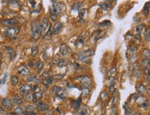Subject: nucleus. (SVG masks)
Here are the masks:
<instances>
[{
    "mask_svg": "<svg viewBox=\"0 0 150 115\" xmlns=\"http://www.w3.org/2000/svg\"><path fill=\"white\" fill-rule=\"evenodd\" d=\"M65 8V5L60 2H56L53 1V5L51 6V11L50 13V17L53 22L57 20V17L60 15Z\"/></svg>",
    "mask_w": 150,
    "mask_h": 115,
    "instance_id": "nucleus-1",
    "label": "nucleus"
},
{
    "mask_svg": "<svg viewBox=\"0 0 150 115\" xmlns=\"http://www.w3.org/2000/svg\"><path fill=\"white\" fill-rule=\"evenodd\" d=\"M94 54V49H89L87 51H84L78 54V59L82 62H87Z\"/></svg>",
    "mask_w": 150,
    "mask_h": 115,
    "instance_id": "nucleus-2",
    "label": "nucleus"
},
{
    "mask_svg": "<svg viewBox=\"0 0 150 115\" xmlns=\"http://www.w3.org/2000/svg\"><path fill=\"white\" fill-rule=\"evenodd\" d=\"M50 27V23H49V19L46 17H44L42 20V22L39 24V33L42 35H44L47 33L48 29Z\"/></svg>",
    "mask_w": 150,
    "mask_h": 115,
    "instance_id": "nucleus-3",
    "label": "nucleus"
},
{
    "mask_svg": "<svg viewBox=\"0 0 150 115\" xmlns=\"http://www.w3.org/2000/svg\"><path fill=\"white\" fill-rule=\"evenodd\" d=\"M20 31H21V28L19 26L10 27L5 31L4 35L7 37H14L20 33Z\"/></svg>",
    "mask_w": 150,
    "mask_h": 115,
    "instance_id": "nucleus-4",
    "label": "nucleus"
},
{
    "mask_svg": "<svg viewBox=\"0 0 150 115\" xmlns=\"http://www.w3.org/2000/svg\"><path fill=\"white\" fill-rule=\"evenodd\" d=\"M30 33L34 38H38L39 37V24L37 21H33L30 26Z\"/></svg>",
    "mask_w": 150,
    "mask_h": 115,
    "instance_id": "nucleus-5",
    "label": "nucleus"
},
{
    "mask_svg": "<svg viewBox=\"0 0 150 115\" xmlns=\"http://www.w3.org/2000/svg\"><path fill=\"white\" fill-rule=\"evenodd\" d=\"M17 73H18L19 75L22 76H27L28 75H30V69H28V67H26L24 65H19L17 68Z\"/></svg>",
    "mask_w": 150,
    "mask_h": 115,
    "instance_id": "nucleus-6",
    "label": "nucleus"
},
{
    "mask_svg": "<svg viewBox=\"0 0 150 115\" xmlns=\"http://www.w3.org/2000/svg\"><path fill=\"white\" fill-rule=\"evenodd\" d=\"M71 49L70 48L69 46H67L66 44H62L60 45V53L62 55L65 56V55H67L70 53H71Z\"/></svg>",
    "mask_w": 150,
    "mask_h": 115,
    "instance_id": "nucleus-7",
    "label": "nucleus"
},
{
    "mask_svg": "<svg viewBox=\"0 0 150 115\" xmlns=\"http://www.w3.org/2000/svg\"><path fill=\"white\" fill-rule=\"evenodd\" d=\"M1 23L4 24V25L11 26L16 25L18 23V20L15 18L7 19V20H4L1 21Z\"/></svg>",
    "mask_w": 150,
    "mask_h": 115,
    "instance_id": "nucleus-8",
    "label": "nucleus"
},
{
    "mask_svg": "<svg viewBox=\"0 0 150 115\" xmlns=\"http://www.w3.org/2000/svg\"><path fill=\"white\" fill-rule=\"evenodd\" d=\"M2 105L6 109L10 110V109H11L13 108V103L11 100H10L8 98H4V99H3L2 100Z\"/></svg>",
    "mask_w": 150,
    "mask_h": 115,
    "instance_id": "nucleus-9",
    "label": "nucleus"
},
{
    "mask_svg": "<svg viewBox=\"0 0 150 115\" xmlns=\"http://www.w3.org/2000/svg\"><path fill=\"white\" fill-rule=\"evenodd\" d=\"M63 24L61 22H57L54 24L53 27V33L54 35H58L60 33L61 30L62 29Z\"/></svg>",
    "mask_w": 150,
    "mask_h": 115,
    "instance_id": "nucleus-10",
    "label": "nucleus"
},
{
    "mask_svg": "<svg viewBox=\"0 0 150 115\" xmlns=\"http://www.w3.org/2000/svg\"><path fill=\"white\" fill-rule=\"evenodd\" d=\"M37 108L41 112H45V111L48 110L49 109V105L45 103L44 102L40 101L38 102L37 104Z\"/></svg>",
    "mask_w": 150,
    "mask_h": 115,
    "instance_id": "nucleus-11",
    "label": "nucleus"
},
{
    "mask_svg": "<svg viewBox=\"0 0 150 115\" xmlns=\"http://www.w3.org/2000/svg\"><path fill=\"white\" fill-rule=\"evenodd\" d=\"M80 81H81V83H82V85L83 86L84 88H87L89 85H90L91 81L90 78L89 77H87V76H80Z\"/></svg>",
    "mask_w": 150,
    "mask_h": 115,
    "instance_id": "nucleus-12",
    "label": "nucleus"
},
{
    "mask_svg": "<svg viewBox=\"0 0 150 115\" xmlns=\"http://www.w3.org/2000/svg\"><path fill=\"white\" fill-rule=\"evenodd\" d=\"M13 103L15 104L17 106H21L23 103V97L22 95H16L12 100Z\"/></svg>",
    "mask_w": 150,
    "mask_h": 115,
    "instance_id": "nucleus-13",
    "label": "nucleus"
},
{
    "mask_svg": "<svg viewBox=\"0 0 150 115\" xmlns=\"http://www.w3.org/2000/svg\"><path fill=\"white\" fill-rule=\"evenodd\" d=\"M31 89H32V86L29 84H26V85L22 86L21 88H19V91L22 94H27L30 92Z\"/></svg>",
    "mask_w": 150,
    "mask_h": 115,
    "instance_id": "nucleus-14",
    "label": "nucleus"
},
{
    "mask_svg": "<svg viewBox=\"0 0 150 115\" xmlns=\"http://www.w3.org/2000/svg\"><path fill=\"white\" fill-rule=\"evenodd\" d=\"M6 53L9 55L10 57L11 58L12 60H13V59H15V57H16V51H15L14 49L13 48H11V47H6Z\"/></svg>",
    "mask_w": 150,
    "mask_h": 115,
    "instance_id": "nucleus-15",
    "label": "nucleus"
},
{
    "mask_svg": "<svg viewBox=\"0 0 150 115\" xmlns=\"http://www.w3.org/2000/svg\"><path fill=\"white\" fill-rule=\"evenodd\" d=\"M42 96H43V93L41 91L38 92H35L34 94H33L32 101L34 103H37L39 99H42Z\"/></svg>",
    "mask_w": 150,
    "mask_h": 115,
    "instance_id": "nucleus-16",
    "label": "nucleus"
},
{
    "mask_svg": "<svg viewBox=\"0 0 150 115\" xmlns=\"http://www.w3.org/2000/svg\"><path fill=\"white\" fill-rule=\"evenodd\" d=\"M141 67L143 68V70H147V69H149V60L147 59H143L141 62Z\"/></svg>",
    "mask_w": 150,
    "mask_h": 115,
    "instance_id": "nucleus-17",
    "label": "nucleus"
},
{
    "mask_svg": "<svg viewBox=\"0 0 150 115\" xmlns=\"http://www.w3.org/2000/svg\"><path fill=\"white\" fill-rule=\"evenodd\" d=\"M81 104V99L80 98H79L77 100H74L71 103V107L75 110H77V109H78L80 108V106Z\"/></svg>",
    "mask_w": 150,
    "mask_h": 115,
    "instance_id": "nucleus-18",
    "label": "nucleus"
},
{
    "mask_svg": "<svg viewBox=\"0 0 150 115\" xmlns=\"http://www.w3.org/2000/svg\"><path fill=\"white\" fill-rule=\"evenodd\" d=\"M43 67H44V63H43L42 61L39 60V61H37L36 62V64H35V69H36V70L38 72H40V71H42Z\"/></svg>",
    "mask_w": 150,
    "mask_h": 115,
    "instance_id": "nucleus-19",
    "label": "nucleus"
},
{
    "mask_svg": "<svg viewBox=\"0 0 150 115\" xmlns=\"http://www.w3.org/2000/svg\"><path fill=\"white\" fill-rule=\"evenodd\" d=\"M67 62H68V61H67L66 59L62 58V59H60V60H58V67H60V68L63 67H66L67 65Z\"/></svg>",
    "mask_w": 150,
    "mask_h": 115,
    "instance_id": "nucleus-20",
    "label": "nucleus"
},
{
    "mask_svg": "<svg viewBox=\"0 0 150 115\" xmlns=\"http://www.w3.org/2000/svg\"><path fill=\"white\" fill-rule=\"evenodd\" d=\"M27 81H28V82L37 83L39 82V78H38V77H37L36 75H32V76H30V77H28V78H27Z\"/></svg>",
    "mask_w": 150,
    "mask_h": 115,
    "instance_id": "nucleus-21",
    "label": "nucleus"
},
{
    "mask_svg": "<svg viewBox=\"0 0 150 115\" xmlns=\"http://www.w3.org/2000/svg\"><path fill=\"white\" fill-rule=\"evenodd\" d=\"M19 78L16 76H12L10 77V83L13 86H15L18 84Z\"/></svg>",
    "mask_w": 150,
    "mask_h": 115,
    "instance_id": "nucleus-22",
    "label": "nucleus"
},
{
    "mask_svg": "<svg viewBox=\"0 0 150 115\" xmlns=\"http://www.w3.org/2000/svg\"><path fill=\"white\" fill-rule=\"evenodd\" d=\"M62 88H60V87H58V86H54L52 89V94L54 97H56L57 94H58L59 92H60V90H62Z\"/></svg>",
    "mask_w": 150,
    "mask_h": 115,
    "instance_id": "nucleus-23",
    "label": "nucleus"
},
{
    "mask_svg": "<svg viewBox=\"0 0 150 115\" xmlns=\"http://www.w3.org/2000/svg\"><path fill=\"white\" fill-rule=\"evenodd\" d=\"M38 51H39V49H38V47L37 46H33L32 48H31V53H30V55L33 57H35V56L37 55Z\"/></svg>",
    "mask_w": 150,
    "mask_h": 115,
    "instance_id": "nucleus-24",
    "label": "nucleus"
},
{
    "mask_svg": "<svg viewBox=\"0 0 150 115\" xmlns=\"http://www.w3.org/2000/svg\"><path fill=\"white\" fill-rule=\"evenodd\" d=\"M82 6V2H77L75 3L73 5V7H72V9L73 11H79L80 10V8Z\"/></svg>",
    "mask_w": 150,
    "mask_h": 115,
    "instance_id": "nucleus-25",
    "label": "nucleus"
},
{
    "mask_svg": "<svg viewBox=\"0 0 150 115\" xmlns=\"http://www.w3.org/2000/svg\"><path fill=\"white\" fill-rule=\"evenodd\" d=\"M87 11V10L85 9V8L80 10V11H79V18L80 19V20H82L84 18L86 12Z\"/></svg>",
    "mask_w": 150,
    "mask_h": 115,
    "instance_id": "nucleus-26",
    "label": "nucleus"
},
{
    "mask_svg": "<svg viewBox=\"0 0 150 115\" xmlns=\"http://www.w3.org/2000/svg\"><path fill=\"white\" fill-rule=\"evenodd\" d=\"M149 2L146 3L144 8H143V15H147L149 13Z\"/></svg>",
    "mask_w": 150,
    "mask_h": 115,
    "instance_id": "nucleus-27",
    "label": "nucleus"
},
{
    "mask_svg": "<svg viewBox=\"0 0 150 115\" xmlns=\"http://www.w3.org/2000/svg\"><path fill=\"white\" fill-rule=\"evenodd\" d=\"M100 6L104 10V11H108V10L109 9V8H110L109 4L108 3L106 2L100 3Z\"/></svg>",
    "mask_w": 150,
    "mask_h": 115,
    "instance_id": "nucleus-28",
    "label": "nucleus"
},
{
    "mask_svg": "<svg viewBox=\"0 0 150 115\" xmlns=\"http://www.w3.org/2000/svg\"><path fill=\"white\" fill-rule=\"evenodd\" d=\"M83 44L84 40L83 38H82V37L78 38V39L76 40V46H78V47H82Z\"/></svg>",
    "mask_w": 150,
    "mask_h": 115,
    "instance_id": "nucleus-29",
    "label": "nucleus"
},
{
    "mask_svg": "<svg viewBox=\"0 0 150 115\" xmlns=\"http://www.w3.org/2000/svg\"><path fill=\"white\" fill-rule=\"evenodd\" d=\"M111 24V22L109 20H105V21H103L102 22H101V23H99L98 24V26L99 27H104V26H107L110 25Z\"/></svg>",
    "mask_w": 150,
    "mask_h": 115,
    "instance_id": "nucleus-30",
    "label": "nucleus"
},
{
    "mask_svg": "<svg viewBox=\"0 0 150 115\" xmlns=\"http://www.w3.org/2000/svg\"><path fill=\"white\" fill-rule=\"evenodd\" d=\"M15 112L16 113L17 115H24V112L23 109L20 108V107H17L15 110Z\"/></svg>",
    "mask_w": 150,
    "mask_h": 115,
    "instance_id": "nucleus-31",
    "label": "nucleus"
},
{
    "mask_svg": "<svg viewBox=\"0 0 150 115\" xmlns=\"http://www.w3.org/2000/svg\"><path fill=\"white\" fill-rule=\"evenodd\" d=\"M87 108H85V107H83L80 109V113H79V115H87Z\"/></svg>",
    "mask_w": 150,
    "mask_h": 115,
    "instance_id": "nucleus-32",
    "label": "nucleus"
},
{
    "mask_svg": "<svg viewBox=\"0 0 150 115\" xmlns=\"http://www.w3.org/2000/svg\"><path fill=\"white\" fill-rule=\"evenodd\" d=\"M143 54H144V56L145 57V59H147V60H149V56L150 53L149 49H145L144 51H143Z\"/></svg>",
    "mask_w": 150,
    "mask_h": 115,
    "instance_id": "nucleus-33",
    "label": "nucleus"
},
{
    "mask_svg": "<svg viewBox=\"0 0 150 115\" xmlns=\"http://www.w3.org/2000/svg\"><path fill=\"white\" fill-rule=\"evenodd\" d=\"M26 111H28V112H34L35 110V108L34 106H30V105H28L25 107Z\"/></svg>",
    "mask_w": 150,
    "mask_h": 115,
    "instance_id": "nucleus-34",
    "label": "nucleus"
},
{
    "mask_svg": "<svg viewBox=\"0 0 150 115\" xmlns=\"http://www.w3.org/2000/svg\"><path fill=\"white\" fill-rule=\"evenodd\" d=\"M138 92H140V93H143V92H145L146 91V88L143 85V84H141V85H139V88L138 89Z\"/></svg>",
    "mask_w": 150,
    "mask_h": 115,
    "instance_id": "nucleus-35",
    "label": "nucleus"
},
{
    "mask_svg": "<svg viewBox=\"0 0 150 115\" xmlns=\"http://www.w3.org/2000/svg\"><path fill=\"white\" fill-rule=\"evenodd\" d=\"M109 92H110V93H112V92H113L114 91H115V84H114V83H111V85H110V87H109Z\"/></svg>",
    "mask_w": 150,
    "mask_h": 115,
    "instance_id": "nucleus-36",
    "label": "nucleus"
},
{
    "mask_svg": "<svg viewBox=\"0 0 150 115\" xmlns=\"http://www.w3.org/2000/svg\"><path fill=\"white\" fill-rule=\"evenodd\" d=\"M46 81L47 83H49V85H51V83L53 82V76H49L48 78H46Z\"/></svg>",
    "mask_w": 150,
    "mask_h": 115,
    "instance_id": "nucleus-37",
    "label": "nucleus"
},
{
    "mask_svg": "<svg viewBox=\"0 0 150 115\" xmlns=\"http://www.w3.org/2000/svg\"><path fill=\"white\" fill-rule=\"evenodd\" d=\"M89 93V90L87 88H84L82 90V94L84 95H87Z\"/></svg>",
    "mask_w": 150,
    "mask_h": 115,
    "instance_id": "nucleus-38",
    "label": "nucleus"
},
{
    "mask_svg": "<svg viewBox=\"0 0 150 115\" xmlns=\"http://www.w3.org/2000/svg\"><path fill=\"white\" fill-rule=\"evenodd\" d=\"M145 39L147 40L148 42H149V30L148 29L147 31H145Z\"/></svg>",
    "mask_w": 150,
    "mask_h": 115,
    "instance_id": "nucleus-39",
    "label": "nucleus"
},
{
    "mask_svg": "<svg viewBox=\"0 0 150 115\" xmlns=\"http://www.w3.org/2000/svg\"><path fill=\"white\" fill-rule=\"evenodd\" d=\"M124 109H125V112H126V114H128V113L130 112V109L128 108V106H127V103H125V106L124 105Z\"/></svg>",
    "mask_w": 150,
    "mask_h": 115,
    "instance_id": "nucleus-40",
    "label": "nucleus"
},
{
    "mask_svg": "<svg viewBox=\"0 0 150 115\" xmlns=\"http://www.w3.org/2000/svg\"><path fill=\"white\" fill-rule=\"evenodd\" d=\"M42 83H43V85H44V86L46 87V88H49V83L46 82V79H44V80H43V81H42Z\"/></svg>",
    "mask_w": 150,
    "mask_h": 115,
    "instance_id": "nucleus-41",
    "label": "nucleus"
},
{
    "mask_svg": "<svg viewBox=\"0 0 150 115\" xmlns=\"http://www.w3.org/2000/svg\"><path fill=\"white\" fill-rule=\"evenodd\" d=\"M6 78H7V74H5L4 77L2 79V85H4L5 83H6Z\"/></svg>",
    "mask_w": 150,
    "mask_h": 115,
    "instance_id": "nucleus-42",
    "label": "nucleus"
},
{
    "mask_svg": "<svg viewBox=\"0 0 150 115\" xmlns=\"http://www.w3.org/2000/svg\"><path fill=\"white\" fill-rule=\"evenodd\" d=\"M26 97L28 99V100H32L33 99V94L31 93H28L27 94V95L26 96Z\"/></svg>",
    "mask_w": 150,
    "mask_h": 115,
    "instance_id": "nucleus-43",
    "label": "nucleus"
},
{
    "mask_svg": "<svg viewBox=\"0 0 150 115\" xmlns=\"http://www.w3.org/2000/svg\"><path fill=\"white\" fill-rule=\"evenodd\" d=\"M64 76H65V75H60V74H58V75H56L53 78H58V79H62V78L64 77Z\"/></svg>",
    "mask_w": 150,
    "mask_h": 115,
    "instance_id": "nucleus-44",
    "label": "nucleus"
},
{
    "mask_svg": "<svg viewBox=\"0 0 150 115\" xmlns=\"http://www.w3.org/2000/svg\"><path fill=\"white\" fill-rule=\"evenodd\" d=\"M42 76H44V77H46V78H48L49 76V72L48 71H45L44 72V74H42Z\"/></svg>",
    "mask_w": 150,
    "mask_h": 115,
    "instance_id": "nucleus-45",
    "label": "nucleus"
},
{
    "mask_svg": "<svg viewBox=\"0 0 150 115\" xmlns=\"http://www.w3.org/2000/svg\"><path fill=\"white\" fill-rule=\"evenodd\" d=\"M37 88H38V85H34V86H33V88H32L31 90H32L33 92H35Z\"/></svg>",
    "mask_w": 150,
    "mask_h": 115,
    "instance_id": "nucleus-46",
    "label": "nucleus"
},
{
    "mask_svg": "<svg viewBox=\"0 0 150 115\" xmlns=\"http://www.w3.org/2000/svg\"><path fill=\"white\" fill-rule=\"evenodd\" d=\"M46 115H52V112H51V110L48 111V112H46Z\"/></svg>",
    "mask_w": 150,
    "mask_h": 115,
    "instance_id": "nucleus-47",
    "label": "nucleus"
},
{
    "mask_svg": "<svg viewBox=\"0 0 150 115\" xmlns=\"http://www.w3.org/2000/svg\"><path fill=\"white\" fill-rule=\"evenodd\" d=\"M56 111L58 112V113H59V114H61V111H60V109L59 108H56Z\"/></svg>",
    "mask_w": 150,
    "mask_h": 115,
    "instance_id": "nucleus-48",
    "label": "nucleus"
},
{
    "mask_svg": "<svg viewBox=\"0 0 150 115\" xmlns=\"http://www.w3.org/2000/svg\"><path fill=\"white\" fill-rule=\"evenodd\" d=\"M29 115H36V113H35V112H30Z\"/></svg>",
    "mask_w": 150,
    "mask_h": 115,
    "instance_id": "nucleus-49",
    "label": "nucleus"
},
{
    "mask_svg": "<svg viewBox=\"0 0 150 115\" xmlns=\"http://www.w3.org/2000/svg\"><path fill=\"white\" fill-rule=\"evenodd\" d=\"M28 65H29L30 67H33V64L32 62H28Z\"/></svg>",
    "mask_w": 150,
    "mask_h": 115,
    "instance_id": "nucleus-50",
    "label": "nucleus"
},
{
    "mask_svg": "<svg viewBox=\"0 0 150 115\" xmlns=\"http://www.w3.org/2000/svg\"><path fill=\"white\" fill-rule=\"evenodd\" d=\"M10 115H17V114L16 113H15L14 112H11V113H10Z\"/></svg>",
    "mask_w": 150,
    "mask_h": 115,
    "instance_id": "nucleus-51",
    "label": "nucleus"
},
{
    "mask_svg": "<svg viewBox=\"0 0 150 115\" xmlns=\"http://www.w3.org/2000/svg\"><path fill=\"white\" fill-rule=\"evenodd\" d=\"M3 111H4V109H3L2 107H0V112H3Z\"/></svg>",
    "mask_w": 150,
    "mask_h": 115,
    "instance_id": "nucleus-52",
    "label": "nucleus"
},
{
    "mask_svg": "<svg viewBox=\"0 0 150 115\" xmlns=\"http://www.w3.org/2000/svg\"><path fill=\"white\" fill-rule=\"evenodd\" d=\"M2 62L0 61V69H1V68H2Z\"/></svg>",
    "mask_w": 150,
    "mask_h": 115,
    "instance_id": "nucleus-53",
    "label": "nucleus"
},
{
    "mask_svg": "<svg viewBox=\"0 0 150 115\" xmlns=\"http://www.w3.org/2000/svg\"><path fill=\"white\" fill-rule=\"evenodd\" d=\"M2 53H0V60L2 59Z\"/></svg>",
    "mask_w": 150,
    "mask_h": 115,
    "instance_id": "nucleus-54",
    "label": "nucleus"
},
{
    "mask_svg": "<svg viewBox=\"0 0 150 115\" xmlns=\"http://www.w3.org/2000/svg\"><path fill=\"white\" fill-rule=\"evenodd\" d=\"M0 115H6L4 114V113H3V112H0Z\"/></svg>",
    "mask_w": 150,
    "mask_h": 115,
    "instance_id": "nucleus-55",
    "label": "nucleus"
}]
</instances>
